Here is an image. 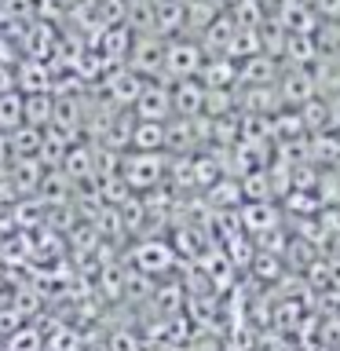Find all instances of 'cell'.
Here are the masks:
<instances>
[{
    "mask_svg": "<svg viewBox=\"0 0 340 351\" xmlns=\"http://www.w3.org/2000/svg\"><path fill=\"white\" fill-rule=\"evenodd\" d=\"M219 4H223V8H238L241 0H219Z\"/></svg>",
    "mask_w": 340,
    "mask_h": 351,
    "instance_id": "11",
    "label": "cell"
},
{
    "mask_svg": "<svg viewBox=\"0 0 340 351\" xmlns=\"http://www.w3.org/2000/svg\"><path fill=\"white\" fill-rule=\"evenodd\" d=\"M165 172H169V161L165 154H147V150H125L117 161V180L136 194H147L154 186L165 183Z\"/></svg>",
    "mask_w": 340,
    "mask_h": 351,
    "instance_id": "1",
    "label": "cell"
},
{
    "mask_svg": "<svg viewBox=\"0 0 340 351\" xmlns=\"http://www.w3.org/2000/svg\"><path fill=\"white\" fill-rule=\"evenodd\" d=\"M143 84H147V77H139L132 66H110V70L99 77V95L117 110H132L139 92H143Z\"/></svg>",
    "mask_w": 340,
    "mask_h": 351,
    "instance_id": "3",
    "label": "cell"
},
{
    "mask_svg": "<svg viewBox=\"0 0 340 351\" xmlns=\"http://www.w3.org/2000/svg\"><path fill=\"white\" fill-rule=\"evenodd\" d=\"M208 59V51L202 48V40L194 37H172L169 44H165V73L161 81H191V77L202 73V66Z\"/></svg>",
    "mask_w": 340,
    "mask_h": 351,
    "instance_id": "2",
    "label": "cell"
},
{
    "mask_svg": "<svg viewBox=\"0 0 340 351\" xmlns=\"http://www.w3.org/2000/svg\"><path fill=\"white\" fill-rule=\"evenodd\" d=\"M165 37H158V33H136V40H132V51H128V62L139 77H147V81H154V77L165 73Z\"/></svg>",
    "mask_w": 340,
    "mask_h": 351,
    "instance_id": "4",
    "label": "cell"
},
{
    "mask_svg": "<svg viewBox=\"0 0 340 351\" xmlns=\"http://www.w3.org/2000/svg\"><path fill=\"white\" fill-rule=\"evenodd\" d=\"M132 117L139 121H172V84L154 77V81L143 84V92L132 106Z\"/></svg>",
    "mask_w": 340,
    "mask_h": 351,
    "instance_id": "5",
    "label": "cell"
},
{
    "mask_svg": "<svg viewBox=\"0 0 340 351\" xmlns=\"http://www.w3.org/2000/svg\"><path fill=\"white\" fill-rule=\"evenodd\" d=\"M128 150H147V154H165V121H139L132 125Z\"/></svg>",
    "mask_w": 340,
    "mask_h": 351,
    "instance_id": "8",
    "label": "cell"
},
{
    "mask_svg": "<svg viewBox=\"0 0 340 351\" xmlns=\"http://www.w3.org/2000/svg\"><path fill=\"white\" fill-rule=\"evenodd\" d=\"M132 263H136L139 271H147V274H165L175 263V256H172V249L165 245V241L150 238V241H139V245L132 249Z\"/></svg>",
    "mask_w": 340,
    "mask_h": 351,
    "instance_id": "7",
    "label": "cell"
},
{
    "mask_svg": "<svg viewBox=\"0 0 340 351\" xmlns=\"http://www.w3.org/2000/svg\"><path fill=\"white\" fill-rule=\"evenodd\" d=\"M4 154H8V132H0V161H4Z\"/></svg>",
    "mask_w": 340,
    "mask_h": 351,
    "instance_id": "10",
    "label": "cell"
},
{
    "mask_svg": "<svg viewBox=\"0 0 340 351\" xmlns=\"http://www.w3.org/2000/svg\"><path fill=\"white\" fill-rule=\"evenodd\" d=\"M22 125H26V95L8 88V92H0V132L11 136Z\"/></svg>",
    "mask_w": 340,
    "mask_h": 351,
    "instance_id": "9",
    "label": "cell"
},
{
    "mask_svg": "<svg viewBox=\"0 0 340 351\" xmlns=\"http://www.w3.org/2000/svg\"><path fill=\"white\" fill-rule=\"evenodd\" d=\"M205 103H208V88L197 77L172 84V117H205Z\"/></svg>",
    "mask_w": 340,
    "mask_h": 351,
    "instance_id": "6",
    "label": "cell"
}]
</instances>
